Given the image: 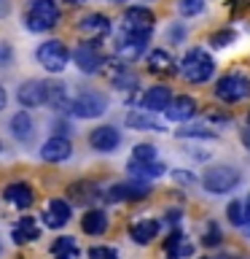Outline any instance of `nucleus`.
I'll use <instances>...</instances> for the list:
<instances>
[{"instance_id":"dca6fc26","label":"nucleus","mask_w":250,"mask_h":259,"mask_svg":"<svg viewBox=\"0 0 250 259\" xmlns=\"http://www.w3.org/2000/svg\"><path fill=\"white\" fill-rule=\"evenodd\" d=\"M172 95H169V87H151L148 92L143 95V108L145 111H164Z\"/></svg>"},{"instance_id":"4be33fe9","label":"nucleus","mask_w":250,"mask_h":259,"mask_svg":"<svg viewBox=\"0 0 250 259\" xmlns=\"http://www.w3.org/2000/svg\"><path fill=\"white\" fill-rule=\"evenodd\" d=\"M81 230L86 235H102L108 230V216H105V210H86L84 219H81Z\"/></svg>"},{"instance_id":"0eeeda50","label":"nucleus","mask_w":250,"mask_h":259,"mask_svg":"<svg viewBox=\"0 0 250 259\" xmlns=\"http://www.w3.org/2000/svg\"><path fill=\"white\" fill-rule=\"evenodd\" d=\"M38 62L48 73H62L70 62V49L62 40H46V44L38 46Z\"/></svg>"},{"instance_id":"412c9836","label":"nucleus","mask_w":250,"mask_h":259,"mask_svg":"<svg viewBox=\"0 0 250 259\" xmlns=\"http://www.w3.org/2000/svg\"><path fill=\"white\" fill-rule=\"evenodd\" d=\"M46 103H51V108H56V111H68L70 97H68L65 84H59V81H46Z\"/></svg>"},{"instance_id":"c85d7f7f","label":"nucleus","mask_w":250,"mask_h":259,"mask_svg":"<svg viewBox=\"0 0 250 259\" xmlns=\"http://www.w3.org/2000/svg\"><path fill=\"white\" fill-rule=\"evenodd\" d=\"M177 11L180 16H199L205 11V0H177Z\"/></svg>"},{"instance_id":"e433bc0d","label":"nucleus","mask_w":250,"mask_h":259,"mask_svg":"<svg viewBox=\"0 0 250 259\" xmlns=\"http://www.w3.org/2000/svg\"><path fill=\"white\" fill-rule=\"evenodd\" d=\"M221 243V232H218V227H213L207 235H205V246H218Z\"/></svg>"},{"instance_id":"393cba45","label":"nucleus","mask_w":250,"mask_h":259,"mask_svg":"<svg viewBox=\"0 0 250 259\" xmlns=\"http://www.w3.org/2000/svg\"><path fill=\"white\" fill-rule=\"evenodd\" d=\"M51 254L54 259H78V246L70 235H62L51 243Z\"/></svg>"},{"instance_id":"a878e982","label":"nucleus","mask_w":250,"mask_h":259,"mask_svg":"<svg viewBox=\"0 0 250 259\" xmlns=\"http://www.w3.org/2000/svg\"><path fill=\"white\" fill-rule=\"evenodd\" d=\"M11 133L16 141H22V143H27L30 138H32V119H30V113H16V116L11 119Z\"/></svg>"},{"instance_id":"1a4fd4ad","label":"nucleus","mask_w":250,"mask_h":259,"mask_svg":"<svg viewBox=\"0 0 250 259\" xmlns=\"http://www.w3.org/2000/svg\"><path fill=\"white\" fill-rule=\"evenodd\" d=\"M89 143H92V149H94V151L108 154V151H113V149H116V146L121 143V135H118V130H116V127L105 124V127L92 130V135H89Z\"/></svg>"},{"instance_id":"c756f323","label":"nucleus","mask_w":250,"mask_h":259,"mask_svg":"<svg viewBox=\"0 0 250 259\" xmlns=\"http://www.w3.org/2000/svg\"><path fill=\"white\" fill-rule=\"evenodd\" d=\"M132 162H156V149L151 143H140L132 149Z\"/></svg>"},{"instance_id":"f8f14e48","label":"nucleus","mask_w":250,"mask_h":259,"mask_svg":"<svg viewBox=\"0 0 250 259\" xmlns=\"http://www.w3.org/2000/svg\"><path fill=\"white\" fill-rule=\"evenodd\" d=\"M167 113V119L169 121H185V119H191L194 113H197V100L189 95H180V97H172L169 100V105L164 108Z\"/></svg>"},{"instance_id":"9b49d317","label":"nucleus","mask_w":250,"mask_h":259,"mask_svg":"<svg viewBox=\"0 0 250 259\" xmlns=\"http://www.w3.org/2000/svg\"><path fill=\"white\" fill-rule=\"evenodd\" d=\"M156 16L145 6H129L124 14V30H151Z\"/></svg>"},{"instance_id":"ddd939ff","label":"nucleus","mask_w":250,"mask_h":259,"mask_svg":"<svg viewBox=\"0 0 250 259\" xmlns=\"http://www.w3.org/2000/svg\"><path fill=\"white\" fill-rule=\"evenodd\" d=\"M16 97L24 108H38V105L46 103V81H27V84L19 87Z\"/></svg>"},{"instance_id":"cd10ccee","label":"nucleus","mask_w":250,"mask_h":259,"mask_svg":"<svg viewBox=\"0 0 250 259\" xmlns=\"http://www.w3.org/2000/svg\"><path fill=\"white\" fill-rule=\"evenodd\" d=\"M172 57H169V52H164V49H153V52L148 54V68L151 73H172Z\"/></svg>"},{"instance_id":"5701e85b","label":"nucleus","mask_w":250,"mask_h":259,"mask_svg":"<svg viewBox=\"0 0 250 259\" xmlns=\"http://www.w3.org/2000/svg\"><path fill=\"white\" fill-rule=\"evenodd\" d=\"M6 200L8 202H14L16 208H27L32 205V189H30V184H8L6 186Z\"/></svg>"},{"instance_id":"20e7f679","label":"nucleus","mask_w":250,"mask_h":259,"mask_svg":"<svg viewBox=\"0 0 250 259\" xmlns=\"http://www.w3.org/2000/svg\"><path fill=\"white\" fill-rule=\"evenodd\" d=\"M237 184H239V173L229 165H213L210 170H205V176H202V186L213 194H226Z\"/></svg>"},{"instance_id":"f3484780","label":"nucleus","mask_w":250,"mask_h":259,"mask_svg":"<svg viewBox=\"0 0 250 259\" xmlns=\"http://www.w3.org/2000/svg\"><path fill=\"white\" fill-rule=\"evenodd\" d=\"M81 32H84V35H94V38L108 35L110 32V19L105 14H89V16L81 19Z\"/></svg>"},{"instance_id":"6e6552de","label":"nucleus","mask_w":250,"mask_h":259,"mask_svg":"<svg viewBox=\"0 0 250 259\" xmlns=\"http://www.w3.org/2000/svg\"><path fill=\"white\" fill-rule=\"evenodd\" d=\"M73 60H76L81 73H97V70H102V65H105L97 44H81L76 52H73Z\"/></svg>"},{"instance_id":"a18cd8bd","label":"nucleus","mask_w":250,"mask_h":259,"mask_svg":"<svg viewBox=\"0 0 250 259\" xmlns=\"http://www.w3.org/2000/svg\"><path fill=\"white\" fill-rule=\"evenodd\" d=\"M110 3H124V0H110Z\"/></svg>"},{"instance_id":"f257e3e1","label":"nucleus","mask_w":250,"mask_h":259,"mask_svg":"<svg viewBox=\"0 0 250 259\" xmlns=\"http://www.w3.org/2000/svg\"><path fill=\"white\" fill-rule=\"evenodd\" d=\"M213 70H215V62H213V57H210L205 49H191V52L183 57V62H180L183 78L191 81V84H205V81H210Z\"/></svg>"},{"instance_id":"4468645a","label":"nucleus","mask_w":250,"mask_h":259,"mask_svg":"<svg viewBox=\"0 0 250 259\" xmlns=\"http://www.w3.org/2000/svg\"><path fill=\"white\" fill-rule=\"evenodd\" d=\"M148 194H151V189L145 184H116V186H110L108 197L113 202H121V200H143Z\"/></svg>"},{"instance_id":"de8ad7c7","label":"nucleus","mask_w":250,"mask_h":259,"mask_svg":"<svg viewBox=\"0 0 250 259\" xmlns=\"http://www.w3.org/2000/svg\"><path fill=\"white\" fill-rule=\"evenodd\" d=\"M0 151H3V143H0Z\"/></svg>"},{"instance_id":"58836bf2","label":"nucleus","mask_w":250,"mask_h":259,"mask_svg":"<svg viewBox=\"0 0 250 259\" xmlns=\"http://www.w3.org/2000/svg\"><path fill=\"white\" fill-rule=\"evenodd\" d=\"M175 178L177 181H191L194 184V176H185V170H175Z\"/></svg>"},{"instance_id":"f704fd0d","label":"nucleus","mask_w":250,"mask_h":259,"mask_svg":"<svg viewBox=\"0 0 250 259\" xmlns=\"http://www.w3.org/2000/svg\"><path fill=\"white\" fill-rule=\"evenodd\" d=\"M234 40V32L231 30H221V32H215L213 38H210V44H213L215 49H223V46H229Z\"/></svg>"},{"instance_id":"423d86ee","label":"nucleus","mask_w":250,"mask_h":259,"mask_svg":"<svg viewBox=\"0 0 250 259\" xmlns=\"http://www.w3.org/2000/svg\"><path fill=\"white\" fill-rule=\"evenodd\" d=\"M105 108H108V97L100 95V92H84L78 97H70V105H68V113L78 119H94V116H102Z\"/></svg>"},{"instance_id":"473e14b6","label":"nucleus","mask_w":250,"mask_h":259,"mask_svg":"<svg viewBox=\"0 0 250 259\" xmlns=\"http://www.w3.org/2000/svg\"><path fill=\"white\" fill-rule=\"evenodd\" d=\"M177 138H215V133L205 127H183L177 130Z\"/></svg>"},{"instance_id":"bb28decb","label":"nucleus","mask_w":250,"mask_h":259,"mask_svg":"<svg viewBox=\"0 0 250 259\" xmlns=\"http://www.w3.org/2000/svg\"><path fill=\"white\" fill-rule=\"evenodd\" d=\"M129 173L135 178H159L164 176V165L161 162H129Z\"/></svg>"},{"instance_id":"ea45409f","label":"nucleus","mask_w":250,"mask_h":259,"mask_svg":"<svg viewBox=\"0 0 250 259\" xmlns=\"http://www.w3.org/2000/svg\"><path fill=\"white\" fill-rule=\"evenodd\" d=\"M8 8H11V6H8V0H0V16H6Z\"/></svg>"},{"instance_id":"49530a36","label":"nucleus","mask_w":250,"mask_h":259,"mask_svg":"<svg viewBox=\"0 0 250 259\" xmlns=\"http://www.w3.org/2000/svg\"><path fill=\"white\" fill-rule=\"evenodd\" d=\"M247 124H250V113H247Z\"/></svg>"},{"instance_id":"c9c22d12","label":"nucleus","mask_w":250,"mask_h":259,"mask_svg":"<svg viewBox=\"0 0 250 259\" xmlns=\"http://www.w3.org/2000/svg\"><path fill=\"white\" fill-rule=\"evenodd\" d=\"M14 60V52H11V46L8 44H0V68H6L8 62Z\"/></svg>"},{"instance_id":"c03bdc74","label":"nucleus","mask_w":250,"mask_h":259,"mask_svg":"<svg viewBox=\"0 0 250 259\" xmlns=\"http://www.w3.org/2000/svg\"><path fill=\"white\" fill-rule=\"evenodd\" d=\"M242 141H245V143L250 146V130H245V135H242Z\"/></svg>"},{"instance_id":"72a5a7b5","label":"nucleus","mask_w":250,"mask_h":259,"mask_svg":"<svg viewBox=\"0 0 250 259\" xmlns=\"http://www.w3.org/2000/svg\"><path fill=\"white\" fill-rule=\"evenodd\" d=\"M89 259H118V254L108 246H92L89 248Z\"/></svg>"},{"instance_id":"b1692460","label":"nucleus","mask_w":250,"mask_h":259,"mask_svg":"<svg viewBox=\"0 0 250 259\" xmlns=\"http://www.w3.org/2000/svg\"><path fill=\"white\" fill-rule=\"evenodd\" d=\"M127 127H132V130H151V133H161V130H164V124H161V121H156L153 116H148V113H140V111L127 113Z\"/></svg>"},{"instance_id":"39448f33","label":"nucleus","mask_w":250,"mask_h":259,"mask_svg":"<svg viewBox=\"0 0 250 259\" xmlns=\"http://www.w3.org/2000/svg\"><path fill=\"white\" fill-rule=\"evenodd\" d=\"M215 97L223 103H239L250 97V78L242 73H229V76L218 78L215 84Z\"/></svg>"},{"instance_id":"4c0bfd02","label":"nucleus","mask_w":250,"mask_h":259,"mask_svg":"<svg viewBox=\"0 0 250 259\" xmlns=\"http://www.w3.org/2000/svg\"><path fill=\"white\" fill-rule=\"evenodd\" d=\"M167 35H169V38H172V40H180V38L185 35V30H183V27H172V30H169V32H167Z\"/></svg>"},{"instance_id":"2eb2a0df","label":"nucleus","mask_w":250,"mask_h":259,"mask_svg":"<svg viewBox=\"0 0 250 259\" xmlns=\"http://www.w3.org/2000/svg\"><path fill=\"white\" fill-rule=\"evenodd\" d=\"M68 194H70L73 205H89L92 200H97L100 189H97V184H92V181H76V184L68 186Z\"/></svg>"},{"instance_id":"6ab92c4d","label":"nucleus","mask_w":250,"mask_h":259,"mask_svg":"<svg viewBox=\"0 0 250 259\" xmlns=\"http://www.w3.org/2000/svg\"><path fill=\"white\" fill-rule=\"evenodd\" d=\"M70 222V205L65 200H51L48 202V210H46V224L48 227H65Z\"/></svg>"},{"instance_id":"7ed1b4c3","label":"nucleus","mask_w":250,"mask_h":259,"mask_svg":"<svg viewBox=\"0 0 250 259\" xmlns=\"http://www.w3.org/2000/svg\"><path fill=\"white\" fill-rule=\"evenodd\" d=\"M148 40H151V30H121L116 40V57L121 62H135L145 52Z\"/></svg>"},{"instance_id":"a211bd4d","label":"nucleus","mask_w":250,"mask_h":259,"mask_svg":"<svg viewBox=\"0 0 250 259\" xmlns=\"http://www.w3.org/2000/svg\"><path fill=\"white\" fill-rule=\"evenodd\" d=\"M40 238V230L35 224V219L32 216H24L19 219V224L14 227V243H19V246H24V243H32Z\"/></svg>"},{"instance_id":"a19ab883","label":"nucleus","mask_w":250,"mask_h":259,"mask_svg":"<svg viewBox=\"0 0 250 259\" xmlns=\"http://www.w3.org/2000/svg\"><path fill=\"white\" fill-rule=\"evenodd\" d=\"M3 108H6V89L0 87V111H3Z\"/></svg>"},{"instance_id":"f03ea898","label":"nucleus","mask_w":250,"mask_h":259,"mask_svg":"<svg viewBox=\"0 0 250 259\" xmlns=\"http://www.w3.org/2000/svg\"><path fill=\"white\" fill-rule=\"evenodd\" d=\"M56 22H59V6H56V0H35L30 6L27 16H24V24L32 32H46Z\"/></svg>"},{"instance_id":"2f4dec72","label":"nucleus","mask_w":250,"mask_h":259,"mask_svg":"<svg viewBox=\"0 0 250 259\" xmlns=\"http://www.w3.org/2000/svg\"><path fill=\"white\" fill-rule=\"evenodd\" d=\"M226 213H229V222H231V224H237V227H242V224H245V210H242V202H239V200L229 202V208H226Z\"/></svg>"},{"instance_id":"79ce46f5","label":"nucleus","mask_w":250,"mask_h":259,"mask_svg":"<svg viewBox=\"0 0 250 259\" xmlns=\"http://www.w3.org/2000/svg\"><path fill=\"white\" fill-rule=\"evenodd\" d=\"M242 210H245V224L250 222V200H247V205H242Z\"/></svg>"},{"instance_id":"37998d69","label":"nucleus","mask_w":250,"mask_h":259,"mask_svg":"<svg viewBox=\"0 0 250 259\" xmlns=\"http://www.w3.org/2000/svg\"><path fill=\"white\" fill-rule=\"evenodd\" d=\"M62 3H65V6H81L84 0H62Z\"/></svg>"},{"instance_id":"7c9ffc66","label":"nucleus","mask_w":250,"mask_h":259,"mask_svg":"<svg viewBox=\"0 0 250 259\" xmlns=\"http://www.w3.org/2000/svg\"><path fill=\"white\" fill-rule=\"evenodd\" d=\"M180 246H183V235L175 230V232L167 238V243H164V251H167V256H169V259H180Z\"/></svg>"},{"instance_id":"9d476101","label":"nucleus","mask_w":250,"mask_h":259,"mask_svg":"<svg viewBox=\"0 0 250 259\" xmlns=\"http://www.w3.org/2000/svg\"><path fill=\"white\" fill-rule=\"evenodd\" d=\"M70 154H73V143L65 135L48 138V141L43 143V149H40V157H43L46 162H65Z\"/></svg>"},{"instance_id":"aec40b11","label":"nucleus","mask_w":250,"mask_h":259,"mask_svg":"<svg viewBox=\"0 0 250 259\" xmlns=\"http://www.w3.org/2000/svg\"><path fill=\"white\" fill-rule=\"evenodd\" d=\"M135 243H140V246H148V243L159 235V222H153V219H145V222H137L132 224V230H129Z\"/></svg>"}]
</instances>
